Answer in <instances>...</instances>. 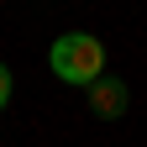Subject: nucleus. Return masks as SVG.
<instances>
[{"label": "nucleus", "instance_id": "1", "mask_svg": "<svg viewBox=\"0 0 147 147\" xmlns=\"http://www.w3.org/2000/svg\"><path fill=\"white\" fill-rule=\"evenodd\" d=\"M47 68L58 74L63 84H95L100 74H105V42L100 37H89V32H63L58 42L47 47Z\"/></svg>", "mask_w": 147, "mask_h": 147}, {"label": "nucleus", "instance_id": "2", "mask_svg": "<svg viewBox=\"0 0 147 147\" xmlns=\"http://www.w3.org/2000/svg\"><path fill=\"white\" fill-rule=\"evenodd\" d=\"M84 95H89V110H95L100 121H116V116H126V105H131V89H126L116 74H100L95 84H84Z\"/></svg>", "mask_w": 147, "mask_h": 147}, {"label": "nucleus", "instance_id": "3", "mask_svg": "<svg viewBox=\"0 0 147 147\" xmlns=\"http://www.w3.org/2000/svg\"><path fill=\"white\" fill-rule=\"evenodd\" d=\"M5 105H11V68L0 63V110H5Z\"/></svg>", "mask_w": 147, "mask_h": 147}]
</instances>
